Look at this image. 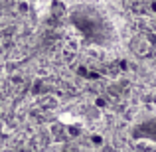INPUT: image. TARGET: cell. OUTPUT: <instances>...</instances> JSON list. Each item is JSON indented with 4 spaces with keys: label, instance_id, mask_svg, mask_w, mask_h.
Returning a JSON list of instances; mask_svg holds the SVG:
<instances>
[{
    "label": "cell",
    "instance_id": "1",
    "mask_svg": "<svg viewBox=\"0 0 156 152\" xmlns=\"http://www.w3.org/2000/svg\"><path fill=\"white\" fill-rule=\"evenodd\" d=\"M130 136L134 140L140 142H150L156 146V118H148V121H142L130 130Z\"/></svg>",
    "mask_w": 156,
    "mask_h": 152
},
{
    "label": "cell",
    "instance_id": "2",
    "mask_svg": "<svg viewBox=\"0 0 156 152\" xmlns=\"http://www.w3.org/2000/svg\"><path fill=\"white\" fill-rule=\"evenodd\" d=\"M150 50H152V44H150V40L146 38L144 34H134L129 38V51L133 53V55L136 57H144L148 55Z\"/></svg>",
    "mask_w": 156,
    "mask_h": 152
}]
</instances>
